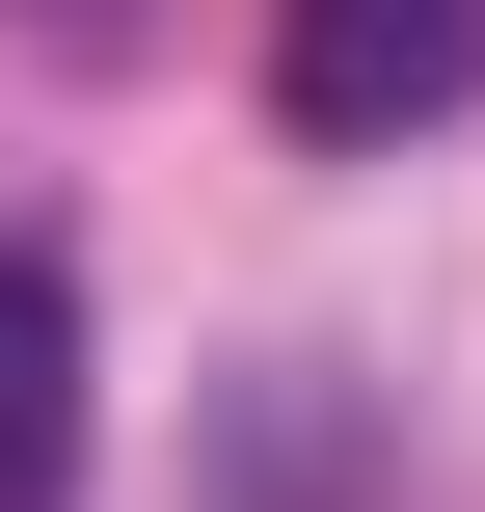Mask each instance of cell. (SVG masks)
<instances>
[{"instance_id": "6da1fadb", "label": "cell", "mask_w": 485, "mask_h": 512, "mask_svg": "<svg viewBox=\"0 0 485 512\" xmlns=\"http://www.w3.org/2000/svg\"><path fill=\"white\" fill-rule=\"evenodd\" d=\"M485 81V0H297L270 27V108L297 135H405V108H459Z\"/></svg>"}, {"instance_id": "7a4b0ae2", "label": "cell", "mask_w": 485, "mask_h": 512, "mask_svg": "<svg viewBox=\"0 0 485 512\" xmlns=\"http://www.w3.org/2000/svg\"><path fill=\"white\" fill-rule=\"evenodd\" d=\"M81 486V297L0 243V512H54Z\"/></svg>"}]
</instances>
